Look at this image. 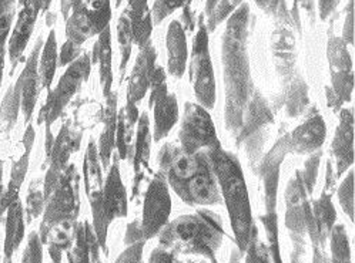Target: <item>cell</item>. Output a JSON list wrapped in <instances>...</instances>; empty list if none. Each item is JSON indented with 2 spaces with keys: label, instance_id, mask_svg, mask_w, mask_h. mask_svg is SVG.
I'll list each match as a JSON object with an SVG mask.
<instances>
[{
  "label": "cell",
  "instance_id": "6da1fadb",
  "mask_svg": "<svg viewBox=\"0 0 355 263\" xmlns=\"http://www.w3.org/2000/svg\"><path fill=\"white\" fill-rule=\"evenodd\" d=\"M248 20V5L241 3L227 19L221 46L225 84L224 121L227 131L237 138L239 144L248 141L264 125L272 123L266 101L251 80L247 51Z\"/></svg>",
  "mask_w": 355,
  "mask_h": 263
},
{
  "label": "cell",
  "instance_id": "7a4b0ae2",
  "mask_svg": "<svg viewBox=\"0 0 355 263\" xmlns=\"http://www.w3.org/2000/svg\"><path fill=\"white\" fill-rule=\"evenodd\" d=\"M157 163L167 185L190 206L221 203L218 183L206 151L187 154L180 147L167 143L159 152Z\"/></svg>",
  "mask_w": 355,
  "mask_h": 263
},
{
  "label": "cell",
  "instance_id": "3957f363",
  "mask_svg": "<svg viewBox=\"0 0 355 263\" xmlns=\"http://www.w3.org/2000/svg\"><path fill=\"white\" fill-rule=\"evenodd\" d=\"M205 151L211 163L221 198L225 202L236 244L243 255L257 226L252 224L251 203L240 161L234 154L225 151L221 144Z\"/></svg>",
  "mask_w": 355,
  "mask_h": 263
},
{
  "label": "cell",
  "instance_id": "277c9868",
  "mask_svg": "<svg viewBox=\"0 0 355 263\" xmlns=\"http://www.w3.org/2000/svg\"><path fill=\"white\" fill-rule=\"evenodd\" d=\"M221 218L209 209H198L167 222L159 233L160 246L184 255H200L217 263V252L224 239Z\"/></svg>",
  "mask_w": 355,
  "mask_h": 263
},
{
  "label": "cell",
  "instance_id": "5b68a950",
  "mask_svg": "<svg viewBox=\"0 0 355 263\" xmlns=\"http://www.w3.org/2000/svg\"><path fill=\"white\" fill-rule=\"evenodd\" d=\"M321 154L311 155L304 170L295 172L286 190V226L294 242L293 263H304L306 256V236L310 235L313 209L310 195L315 187Z\"/></svg>",
  "mask_w": 355,
  "mask_h": 263
},
{
  "label": "cell",
  "instance_id": "8992f818",
  "mask_svg": "<svg viewBox=\"0 0 355 263\" xmlns=\"http://www.w3.org/2000/svg\"><path fill=\"white\" fill-rule=\"evenodd\" d=\"M79 185L80 176L78 170L74 164H69L53 191L44 199L43 221L39 230L43 245L55 228H74L80 210Z\"/></svg>",
  "mask_w": 355,
  "mask_h": 263
},
{
  "label": "cell",
  "instance_id": "52a82bcc",
  "mask_svg": "<svg viewBox=\"0 0 355 263\" xmlns=\"http://www.w3.org/2000/svg\"><path fill=\"white\" fill-rule=\"evenodd\" d=\"M92 215L93 230L100 248L107 253V232L114 219L128 217V192L121 181L119 170V156H114L113 164L107 170V178L101 191L87 197Z\"/></svg>",
  "mask_w": 355,
  "mask_h": 263
},
{
  "label": "cell",
  "instance_id": "ba28073f",
  "mask_svg": "<svg viewBox=\"0 0 355 263\" xmlns=\"http://www.w3.org/2000/svg\"><path fill=\"white\" fill-rule=\"evenodd\" d=\"M90 71L92 59L87 53H82L78 59L69 64V67L60 77L58 86L49 91L46 102L37 118L39 125L43 123L46 124V152H49L55 140L52 134V125L63 114L74 94L80 90L85 82H87Z\"/></svg>",
  "mask_w": 355,
  "mask_h": 263
},
{
  "label": "cell",
  "instance_id": "9c48e42d",
  "mask_svg": "<svg viewBox=\"0 0 355 263\" xmlns=\"http://www.w3.org/2000/svg\"><path fill=\"white\" fill-rule=\"evenodd\" d=\"M190 83L194 90V96L201 107H205L207 111L213 110L217 98L216 77L209 50V30L202 17H200L198 32L193 40L190 60Z\"/></svg>",
  "mask_w": 355,
  "mask_h": 263
},
{
  "label": "cell",
  "instance_id": "30bf717a",
  "mask_svg": "<svg viewBox=\"0 0 355 263\" xmlns=\"http://www.w3.org/2000/svg\"><path fill=\"white\" fill-rule=\"evenodd\" d=\"M71 15L66 19V37L69 42L82 46L90 37L100 35L110 26V0L93 5L85 0H73Z\"/></svg>",
  "mask_w": 355,
  "mask_h": 263
},
{
  "label": "cell",
  "instance_id": "8fae6325",
  "mask_svg": "<svg viewBox=\"0 0 355 263\" xmlns=\"http://www.w3.org/2000/svg\"><path fill=\"white\" fill-rule=\"evenodd\" d=\"M179 141L180 148L187 154L220 145L211 116L200 104L186 102Z\"/></svg>",
  "mask_w": 355,
  "mask_h": 263
},
{
  "label": "cell",
  "instance_id": "7c38bea8",
  "mask_svg": "<svg viewBox=\"0 0 355 263\" xmlns=\"http://www.w3.org/2000/svg\"><path fill=\"white\" fill-rule=\"evenodd\" d=\"M171 214V198L168 185L162 174H156L144 195L143 218L140 229L146 241L155 238L168 222Z\"/></svg>",
  "mask_w": 355,
  "mask_h": 263
},
{
  "label": "cell",
  "instance_id": "4fadbf2b",
  "mask_svg": "<svg viewBox=\"0 0 355 263\" xmlns=\"http://www.w3.org/2000/svg\"><path fill=\"white\" fill-rule=\"evenodd\" d=\"M82 137L83 134L80 131H74L70 127L69 121H66L60 127L58 137L53 140V144L50 147L49 152H46V163L49 168L43 183L44 199L53 191L60 175L67 168L71 154L80 148Z\"/></svg>",
  "mask_w": 355,
  "mask_h": 263
},
{
  "label": "cell",
  "instance_id": "5bb4252c",
  "mask_svg": "<svg viewBox=\"0 0 355 263\" xmlns=\"http://www.w3.org/2000/svg\"><path fill=\"white\" fill-rule=\"evenodd\" d=\"M19 15L15 23V28L8 40V55L12 64L10 74L16 70L19 62L26 46L33 35L35 24L37 21V16L40 15V8L36 0H19Z\"/></svg>",
  "mask_w": 355,
  "mask_h": 263
},
{
  "label": "cell",
  "instance_id": "9a60e30c",
  "mask_svg": "<svg viewBox=\"0 0 355 263\" xmlns=\"http://www.w3.org/2000/svg\"><path fill=\"white\" fill-rule=\"evenodd\" d=\"M43 43V37L39 36L33 46L31 56L26 60V64H24V69L21 70L16 80L20 86V111L23 113L24 123L26 124H29L33 117L37 98L42 90L39 77V57Z\"/></svg>",
  "mask_w": 355,
  "mask_h": 263
},
{
  "label": "cell",
  "instance_id": "2e32d148",
  "mask_svg": "<svg viewBox=\"0 0 355 263\" xmlns=\"http://www.w3.org/2000/svg\"><path fill=\"white\" fill-rule=\"evenodd\" d=\"M156 48L150 40L140 47L132 75L128 86V104L125 107L137 109V104L143 100L150 89L151 78L156 70Z\"/></svg>",
  "mask_w": 355,
  "mask_h": 263
},
{
  "label": "cell",
  "instance_id": "e0dca14e",
  "mask_svg": "<svg viewBox=\"0 0 355 263\" xmlns=\"http://www.w3.org/2000/svg\"><path fill=\"white\" fill-rule=\"evenodd\" d=\"M329 63H331L333 87L336 90V97L340 101H349L354 87L352 66L345 43L340 39H331L328 47Z\"/></svg>",
  "mask_w": 355,
  "mask_h": 263
},
{
  "label": "cell",
  "instance_id": "ac0fdd59",
  "mask_svg": "<svg viewBox=\"0 0 355 263\" xmlns=\"http://www.w3.org/2000/svg\"><path fill=\"white\" fill-rule=\"evenodd\" d=\"M35 138H36L35 127L29 123L26 131H24V136H23V147H24L23 154L15 163V165L12 167L10 179H9L6 191H3L2 195H0V219H2L3 215L6 214V210L10 206V203L15 202L16 199H19L21 185H23L24 178H26V174L29 170V160H31V152L33 148Z\"/></svg>",
  "mask_w": 355,
  "mask_h": 263
},
{
  "label": "cell",
  "instance_id": "d6986e66",
  "mask_svg": "<svg viewBox=\"0 0 355 263\" xmlns=\"http://www.w3.org/2000/svg\"><path fill=\"white\" fill-rule=\"evenodd\" d=\"M327 137V127L321 116H314L287 136V148L294 154L315 152Z\"/></svg>",
  "mask_w": 355,
  "mask_h": 263
},
{
  "label": "cell",
  "instance_id": "ffe728a7",
  "mask_svg": "<svg viewBox=\"0 0 355 263\" xmlns=\"http://www.w3.org/2000/svg\"><path fill=\"white\" fill-rule=\"evenodd\" d=\"M331 152L336 158L337 172L336 178L341 176L354 163V113L352 110H343L340 124L336 129V136L331 145Z\"/></svg>",
  "mask_w": 355,
  "mask_h": 263
},
{
  "label": "cell",
  "instance_id": "44dd1931",
  "mask_svg": "<svg viewBox=\"0 0 355 263\" xmlns=\"http://www.w3.org/2000/svg\"><path fill=\"white\" fill-rule=\"evenodd\" d=\"M313 219L310 228V238L314 244V248H322L327 238L329 236L333 226L336 225L337 212L331 202V194L328 190H324L321 197L311 203Z\"/></svg>",
  "mask_w": 355,
  "mask_h": 263
},
{
  "label": "cell",
  "instance_id": "7402d4cb",
  "mask_svg": "<svg viewBox=\"0 0 355 263\" xmlns=\"http://www.w3.org/2000/svg\"><path fill=\"white\" fill-rule=\"evenodd\" d=\"M98 249L100 245L92 225L87 221L76 222L71 245L66 251L69 263H98Z\"/></svg>",
  "mask_w": 355,
  "mask_h": 263
},
{
  "label": "cell",
  "instance_id": "603a6c76",
  "mask_svg": "<svg viewBox=\"0 0 355 263\" xmlns=\"http://www.w3.org/2000/svg\"><path fill=\"white\" fill-rule=\"evenodd\" d=\"M166 46L168 51V60H167V70L168 74L174 78H182L186 73L187 67V42L186 33L180 21L173 20L168 24Z\"/></svg>",
  "mask_w": 355,
  "mask_h": 263
},
{
  "label": "cell",
  "instance_id": "cb8c5ba5",
  "mask_svg": "<svg viewBox=\"0 0 355 263\" xmlns=\"http://www.w3.org/2000/svg\"><path fill=\"white\" fill-rule=\"evenodd\" d=\"M117 93L112 91L106 97V110H105V128L101 131L98 140L97 151L101 168L109 170L113 151L116 147V128H117Z\"/></svg>",
  "mask_w": 355,
  "mask_h": 263
},
{
  "label": "cell",
  "instance_id": "d4e9b609",
  "mask_svg": "<svg viewBox=\"0 0 355 263\" xmlns=\"http://www.w3.org/2000/svg\"><path fill=\"white\" fill-rule=\"evenodd\" d=\"M24 210L23 203L19 199L10 203L6 210V229H5V245H3V262L2 263H12L13 255L21 245L24 239Z\"/></svg>",
  "mask_w": 355,
  "mask_h": 263
},
{
  "label": "cell",
  "instance_id": "484cf974",
  "mask_svg": "<svg viewBox=\"0 0 355 263\" xmlns=\"http://www.w3.org/2000/svg\"><path fill=\"white\" fill-rule=\"evenodd\" d=\"M150 120L148 114L143 113L139 116L137 120V129H136V148L133 155V168H135V187H133V198L139 192L140 182L144 178V171L148 170V160H150Z\"/></svg>",
  "mask_w": 355,
  "mask_h": 263
},
{
  "label": "cell",
  "instance_id": "4316f807",
  "mask_svg": "<svg viewBox=\"0 0 355 263\" xmlns=\"http://www.w3.org/2000/svg\"><path fill=\"white\" fill-rule=\"evenodd\" d=\"M92 64H98L100 86L105 98L112 93L113 87V69H112V33L110 26L98 35L93 47Z\"/></svg>",
  "mask_w": 355,
  "mask_h": 263
},
{
  "label": "cell",
  "instance_id": "83f0119b",
  "mask_svg": "<svg viewBox=\"0 0 355 263\" xmlns=\"http://www.w3.org/2000/svg\"><path fill=\"white\" fill-rule=\"evenodd\" d=\"M155 107V143L166 138L179 121V101L174 94H164L153 104Z\"/></svg>",
  "mask_w": 355,
  "mask_h": 263
},
{
  "label": "cell",
  "instance_id": "f1b7e54d",
  "mask_svg": "<svg viewBox=\"0 0 355 263\" xmlns=\"http://www.w3.org/2000/svg\"><path fill=\"white\" fill-rule=\"evenodd\" d=\"M125 13L130 19L133 43L139 44L140 47L144 46L150 40L151 30H153V20H151V12L148 9L147 0H129Z\"/></svg>",
  "mask_w": 355,
  "mask_h": 263
},
{
  "label": "cell",
  "instance_id": "f546056e",
  "mask_svg": "<svg viewBox=\"0 0 355 263\" xmlns=\"http://www.w3.org/2000/svg\"><path fill=\"white\" fill-rule=\"evenodd\" d=\"M58 40L56 32L50 30L47 40L43 43L40 57H39V77H40V87L50 91L52 83L55 80V74L58 70Z\"/></svg>",
  "mask_w": 355,
  "mask_h": 263
},
{
  "label": "cell",
  "instance_id": "4dcf8cb0",
  "mask_svg": "<svg viewBox=\"0 0 355 263\" xmlns=\"http://www.w3.org/2000/svg\"><path fill=\"white\" fill-rule=\"evenodd\" d=\"M101 164L98 160L97 144L93 138L89 140L86 155L83 161V176H85V188L87 197L101 191L103 188V174H101Z\"/></svg>",
  "mask_w": 355,
  "mask_h": 263
},
{
  "label": "cell",
  "instance_id": "1f68e13d",
  "mask_svg": "<svg viewBox=\"0 0 355 263\" xmlns=\"http://www.w3.org/2000/svg\"><path fill=\"white\" fill-rule=\"evenodd\" d=\"M20 113V86L16 82L10 86L0 104V131L8 134L16 125Z\"/></svg>",
  "mask_w": 355,
  "mask_h": 263
},
{
  "label": "cell",
  "instance_id": "d6a6232c",
  "mask_svg": "<svg viewBox=\"0 0 355 263\" xmlns=\"http://www.w3.org/2000/svg\"><path fill=\"white\" fill-rule=\"evenodd\" d=\"M117 37H119V44H120V55H121V62H120V83L123 82L125 69H128V63L130 59V53H132V44H133V37H132V26H130V19L125 13L123 12L119 23H117Z\"/></svg>",
  "mask_w": 355,
  "mask_h": 263
},
{
  "label": "cell",
  "instance_id": "836d02e7",
  "mask_svg": "<svg viewBox=\"0 0 355 263\" xmlns=\"http://www.w3.org/2000/svg\"><path fill=\"white\" fill-rule=\"evenodd\" d=\"M331 242V263H352L348 235L344 225H334L329 232Z\"/></svg>",
  "mask_w": 355,
  "mask_h": 263
},
{
  "label": "cell",
  "instance_id": "e575fe53",
  "mask_svg": "<svg viewBox=\"0 0 355 263\" xmlns=\"http://www.w3.org/2000/svg\"><path fill=\"white\" fill-rule=\"evenodd\" d=\"M241 3H244V0H220L217 6L214 8V10L209 16H206L207 30L214 32L217 29V26L230 17V15L236 12Z\"/></svg>",
  "mask_w": 355,
  "mask_h": 263
},
{
  "label": "cell",
  "instance_id": "d590c367",
  "mask_svg": "<svg viewBox=\"0 0 355 263\" xmlns=\"http://www.w3.org/2000/svg\"><path fill=\"white\" fill-rule=\"evenodd\" d=\"M133 137V129L125 125L123 109L117 113V128H116V147L119 160H124L130 152V143Z\"/></svg>",
  "mask_w": 355,
  "mask_h": 263
},
{
  "label": "cell",
  "instance_id": "8d00e7d4",
  "mask_svg": "<svg viewBox=\"0 0 355 263\" xmlns=\"http://www.w3.org/2000/svg\"><path fill=\"white\" fill-rule=\"evenodd\" d=\"M15 17V10H9L0 15V87L3 83V71H5V59H6V46L12 30V23Z\"/></svg>",
  "mask_w": 355,
  "mask_h": 263
},
{
  "label": "cell",
  "instance_id": "74e56055",
  "mask_svg": "<svg viewBox=\"0 0 355 263\" xmlns=\"http://www.w3.org/2000/svg\"><path fill=\"white\" fill-rule=\"evenodd\" d=\"M245 263H271V255L268 248L260 241L259 230L254 229L251 239L245 249Z\"/></svg>",
  "mask_w": 355,
  "mask_h": 263
},
{
  "label": "cell",
  "instance_id": "f35d334b",
  "mask_svg": "<svg viewBox=\"0 0 355 263\" xmlns=\"http://www.w3.org/2000/svg\"><path fill=\"white\" fill-rule=\"evenodd\" d=\"M44 209V197H43V190L37 187V182H32V185L29 188L28 197H26V222L32 224L35 219L40 217Z\"/></svg>",
  "mask_w": 355,
  "mask_h": 263
},
{
  "label": "cell",
  "instance_id": "ab89813d",
  "mask_svg": "<svg viewBox=\"0 0 355 263\" xmlns=\"http://www.w3.org/2000/svg\"><path fill=\"white\" fill-rule=\"evenodd\" d=\"M338 199L344 209V212L354 222V170L349 171L347 178L338 188Z\"/></svg>",
  "mask_w": 355,
  "mask_h": 263
},
{
  "label": "cell",
  "instance_id": "60d3db41",
  "mask_svg": "<svg viewBox=\"0 0 355 263\" xmlns=\"http://www.w3.org/2000/svg\"><path fill=\"white\" fill-rule=\"evenodd\" d=\"M184 3L186 0H156L153 9H151V20H153V24H160L166 17L182 8Z\"/></svg>",
  "mask_w": 355,
  "mask_h": 263
},
{
  "label": "cell",
  "instance_id": "b9f144b4",
  "mask_svg": "<svg viewBox=\"0 0 355 263\" xmlns=\"http://www.w3.org/2000/svg\"><path fill=\"white\" fill-rule=\"evenodd\" d=\"M20 263H43V244L39 232H32L28 238L26 249L23 252Z\"/></svg>",
  "mask_w": 355,
  "mask_h": 263
},
{
  "label": "cell",
  "instance_id": "7bdbcfd3",
  "mask_svg": "<svg viewBox=\"0 0 355 263\" xmlns=\"http://www.w3.org/2000/svg\"><path fill=\"white\" fill-rule=\"evenodd\" d=\"M150 90H151V94L148 100V107L153 109L155 101L162 96L167 94V82H166V73L163 67H156L153 78H151Z\"/></svg>",
  "mask_w": 355,
  "mask_h": 263
},
{
  "label": "cell",
  "instance_id": "ee69618b",
  "mask_svg": "<svg viewBox=\"0 0 355 263\" xmlns=\"http://www.w3.org/2000/svg\"><path fill=\"white\" fill-rule=\"evenodd\" d=\"M82 55V46L74 44L69 40L62 46L59 57H58V67H66L70 63H73L76 59Z\"/></svg>",
  "mask_w": 355,
  "mask_h": 263
},
{
  "label": "cell",
  "instance_id": "f6af8a7d",
  "mask_svg": "<svg viewBox=\"0 0 355 263\" xmlns=\"http://www.w3.org/2000/svg\"><path fill=\"white\" fill-rule=\"evenodd\" d=\"M146 241H140L132 245H128L123 253L117 257L114 263H143V249Z\"/></svg>",
  "mask_w": 355,
  "mask_h": 263
},
{
  "label": "cell",
  "instance_id": "bcb514c9",
  "mask_svg": "<svg viewBox=\"0 0 355 263\" xmlns=\"http://www.w3.org/2000/svg\"><path fill=\"white\" fill-rule=\"evenodd\" d=\"M148 263H174V255L171 251L159 246L150 253Z\"/></svg>",
  "mask_w": 355,
  "mask_h": 263
},
{
  "label": "cell",
  "instance_id": "7dc6e473",
  "mask_svg": "<svg viewBox=\"0 0 355 263\" xmlns=\"http://www.w3.org/2000/svg\"><path fill=\"white\" fill-rule=\"evenodd\" d=\"M140 241H146V239L143 238L140 224L137 221H135V222L129 224L128 230H125L124 244L125 245H132V244H136V242H140Z\"/></svg>",
  "mask_w": 355,
  "mask_h": 263
},
{
  "label": "cell",
  "instance_id": "c3c4849f",
  "mask_svg": "<svg viewBox=\"0 0 355 263\" xmlns=\"http://www.w3.org/2000/svg\"><path fill=\"white\" fill-rule=\"evenodd\" d=\"M354 0L349 2V16H347V21H345V28H344V43H349L352 44L354 40Z\"/></svg>",
  "mask_w": 355,
  "mask_h": 263
},
{
  "label": "cell",
  "instance_id": "681fc988",
  "mask_svg": "<svg viewBox=\"0 0 355 263\" xmlns=\"http://www.w3.org/2000/svg\"><path fill=\"white\" fill-rule=\"evenodd\" d=\"M340 0H318V10H320V17L325 20L329 15L333 13L336 6L338 5Z\"/></svg>",
  "mask_w": 355,
  "mask_h": 263
},
{
  "label": "cell",
  "instance_id": "f907efd6",
  "mask_svg": "<svg viewBox=\"0 0 355 263\" xmlns=\"http://www.w3.org/2000/svg\"><path fill=\"white\" fill-rule=\"evenodd\" d=\"M254 2L261 8L266 13H275L278 6H280V0H254Z\"/></svg>",
  "mask_w": 355,
  "mask_h": 263
},
{
  "label": "cell",
  "instance_id": "816d5d0a",
  "mask_svg": "<svg viewBox=\"0 0 355 263\" xmlns=\"http://www.w3.org/2000/svg\"><path fill=\"white\" fill-rule=\"evenodd\" d=\"M71 5H73V0H60V10H62V15L64 19L69 17Z\"/></svg>",
  "mask_w": 355,
  "mask_h": 263
},
{
  "label": "cell",
  "instance_id": "f5cc1de1",
  "mask_svg": "<svg viewBox=\"0 0 355 263\" xmlns=\"http://www.w3.org/2000/svg\"><path fill=\"white\" fill-rule=\"evenodd\" d=\"M36 2H37L39 8H40V13H44L49 9L50 3H52V0H36Z\"/></svg>",
  "mask_w": 355,
  "mask_h": 263
},
{
  "label": "cell",
  "instance_id": "db71d44e",
  "mask_svg": "<svg viewBox=\"0 0 355 263\" xmlns=\"http://www.w3.org/2000/svg\"><path fill=\"white\" fill-rule=\"evenodd\" d=\"M313 263H324V256H322L320 248H314V259H313Z\"/></svg>",
  "mask_w": 355,
  "mask_h": 263
},
{
  "label": "cell",
  "instance_id": "11a10c76",
  "mask_svg": "<svg viewBox=\"0 0 355 263\" xmlns=\"http://www.w3.org/2000/svg\"><path fill=\"white\" fill-rule=\"evenodd\" d=\"M3 192V163L0 160V195Z\"/></svg>",
  "mask_w": 355,
  "mask_h": 263
},
{
  "label": "cell",
  "instance_id": "9f6ffc18",
  "mask_svg": "<svg viewBox=\"0 0 355 263\" xmlns=\"http://www.w3.org/2000/svg\"><path fill=\"white\" fill-rule=\"evenodd\" d=\"M240 259H241L240 251L239 252H233L232 257H230V262H228V263H240Z\"/></svg>",
  "mask_w": 355,
  "mask_h": 263
},
{
  "label": "cell",
  "instance_id": "6f0895ef",
  "mask_svg": "<svg viewBox=\"0 0 355 263\" xmlns=\"http://www.w3.org/2000/svg\"><path fill=\"white\" fill-rule=\"evenodd\" d=\"M97 2H103V0H87V5H93V3H97Z\"/></svg>",
  "mask_w": 355,
  "mask_h": 263
},
{
  "label": "cell",
  "instance_id": "680465c9",
  "mask_svg": "<svg viewBox=\"0 0 355 263\" xmlns=\"http://www.w3.org/2000/svg\"><path fill=\"white\" fill-rule=\"evenodd\" d=\"M297 2H302V3H304V0H295V3H297Z\"/></svg>",
  "mask_w": 355,
  "mask_h": 263
},
{
  "label": "cell",
  "instance_id": "91938a15",
  "mask_svg": "<svg viewBox=\"0 0 355 263\" xmlns=\"http://www.w3.org/2000/svg\"><path fill=\"white\" fill-rule=\"evenodd\" d=\"M52 263H56V262H52Z\"/></svg>",
  "mask_w": 355,
  "mask_h": 263
}]
</instances>
